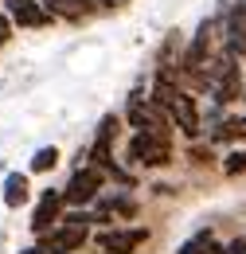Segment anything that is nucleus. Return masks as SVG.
Listing matches in <instances>:
<instances>
[{"label":"nucleus","mask_w":246,"mask_h":254,"mask_svg":"<svg viewBox=\"0 0 246 254\" xmlns=\"http://www.w3.org/2000/svg\"><path fill=\"white\" fill-rule=\"evenodd\" d=\"M51 219H59V195L55 191H43V199H39V207H35V215H31V231L35 235H43Z\"/></svg>","instance_id":"6e6552de"},{"label":"nucleus","mask_w":246,"mask_h":254,"mask_svg":"<svg viewBox=\"0 0 246 254\" xmlns=\"http://www.w3.org/2000/svg\"><path fill=\"white\" fill-rule=\"evenodd\" d=\"M8 35H12V16L4 12V16H0V43H8Z\"/></svg>","instance_id":"2eb2a0df"},{"label":"nucleus","mask_w":246,"mask_h":254,"mask_svg":"<svg viewBox=\"0 0 246 254\" xmlns=\"http://www.w3.org/2000/svg\"><path fill=\"white\" fill-rule=\"evenodd\" d=\"M223 172H227V176H243L246 172V149H235L231 157L223 160Z\"/></svg>","instance_id":"f8f14e48"},{"label":"nucleus","mask_w":246,"mask_h":254,"mask_svg":"<svg viewBox=\"0 0 246 254\" xmlns=\"http://www.w3.org/2000/svg\"><path fill=\"white\" fill-rule=\"evenodd\" d=\"M168 114H172V126L180 129L184 137H199V126H203V118H199V110H195V98L187 94V90H180V94L168 102Z\"/></svg>","instance_id":"7ed1b4c3"},{"label":"nucleus","mask_w":246,"mask_h":254,"mask_svg":"<svg viewBox=\"0 0 246 254\" xmlns=\"http://www.w3.org/2000/svg\"><path fill=\"white\" fill-rule=\"evenodd\" d=\"M243 98H246V94H243Z\"/></svg>","instance_id":"f3484780"},{"label":"nucleus","mask_w":246,"mask_h":254,"mask_svg":"<svg viewBox=\"0 0 246 254\" xmlns=\"http://www.w3.org/2000/svg\"><path fill=\"white\" fill-rule=\"evenodd\" d=\"M4 12L12 16V24L20 28H43L51 20V12L43 8V0H4Z\"/></svg>","instance_id":"20e7f679"},{"label":"nucleus","mask_w":246,"mask_h":254,"mask_svg":"<svg viewBox=\"0 0 246 254\" xmlns=\"http://www.w3.org/2000/svg\"><path fill=\"white\" fill-rule=\"evenodd\" d=\"M187 157L195 160V164H207V160H211V149H203V145H195V149H187Z\"/></svg>","instance_id":"4468645a"},{"label":"nucleus","mask_w":246,"mask_h":254,"mask_svg":"<svg viewBox=\"0 0 246 254\" xmlns=\"http://www.w3.org/2000/svg\"><path fill=\"white\" fill-rule=\"evenodd\" d=\"M102 180H106V168H78L74 176H70V184L62 188V199L70 203V207H82V203H94L98 199V188H102Z\"/></svg>","instance_id":"f03ea898"},{"label":"nucleus","mask_w":246,"mask_h":254,"mask_svg":"<svg viewBox=\"0 0 246 254\" xmlns=\"http://www.w3.org/2000/svg\"><path fill=\"white\" fill-rule=\"evenodd\" d=\"M55 164H59V149H55V145H43V149L31 157V172H51Z\"/></svg>","instance_id":"9b49d317"},{"label":"nucleus","mask_w":246,"mask_h":254,"mask_svg":"<svg viewBox=\"0 0 246 254\" xmlns=\"http://www.w3.org/2000/svg\"><path fill=\"white\" fill-rule=\"evenodd\" d=\"M114 129H118L114 114H110V118H102L98 137H94V149H90V160L98 164V168H110V164H114V160H110V141H114Z\"/></svg>","instance_id":"423d86ee"},{"label":"nucleus","mask_w":246,"mask_h":254,"mask_svg":"<svg viewBox=\"0 0 246 254\" xmlns=\"http://www.w3.org/2000/svg\"><path fill=\"white\" fill-rule=\"evenodd\" d=\"M110 203H114V211L125 215V219H129V215H137V203H133L129 195H118V199H110Z\"/></svg>","instance_id":"ddd939ff"},{"label":"nucleus","mask_w":246,"mask_h":254,"mask_svg":"<svg viewBox=\"0 0 246 254\" xmlns=\"http://www.w3.org/2000/svg\"><path fill=\"white\" fill-rule=\"evenodd\" d=\"M129 160L133 164H145V168H164L172 160V145H168V137H156V133H133Z\"/></svg>","instance_id":"f257e3e1"},{"label":"nucleus","mask_w":246,"mask_h":254,"mask_svg":"<svg viewBox=\"0 0 246 254\" xmlns=\"http://www.w3.org/2000/svg\"><path fill=\"white\" fill-rule=\"evenodd\" d=\"M223 247L215 243V235L211 231H195L191 239H184L180 243V254H219Z\"/></svg>","instance_id":"9d476101"},{"label":"nucleus","mask_w":246,"mask_h":254,"mask_svg":"<svg viewBox=\"0 0 246 254\" xmlns=\"http://www.w3.org/2000/svg\"><path fill=\"white\" fill-rule=\"evenodd\" d=\"M145 239H149L145 227H129V231H106L98 243H102V251H106V254H133Z\"/></svg>","instance_id":"39448f33"},{"label":"nucleus","mask_w":246,"mask_h":254,"mask_svg":"<svg viewBox=\"0 0 246 254\" xmlns=\"http://www.w3.org/2000/svg\"><path fill=\"white\" fill-rule=\"evenodd\" d=\"M55 251L70 254V251H82V243H86V227H78V223H62L59 231H51V239H47Z\"/></svg>","instance_id":"0eeeda50"},{"label":"nucleus","mask_w":246,"mask_h":254,"mask_svg":"<svg viewBox=\"0 0 246 254\" xmlns=\"http://www.w3.org/2000/svg\"><path fill=\"white\" fill-rule=\"evenodd\" d=\"M20 254H62V251H55L51 243H39V247H31V251H20Z\"/></svg>","instance_id":"dca6fc26"},{"label":"nucleus","mask_w":246,"mask_h":254,"mask_svg":"<svg viewBox=\"0 0 246 254\" xmlns=\"http://www.w3.org/2000/svg\"><path fill=\"white\" fill-rule=\"evenodd\" d=\"M28 203V176L24 172H8L4 176V207H24Z\"/></svg>","instance_id":"1a4fd4ad"}]
</instances>
